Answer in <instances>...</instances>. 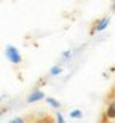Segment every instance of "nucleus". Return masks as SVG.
Here are the masks:
<instances>
[{"label": "nucleus", "mask_w": 115, "mask_h": 123, "mask_svg": "<svg viewBox=\"0 0 115 123\" xmlns=\"http://www.w3.org/2000/svg\"><path fill=\"white\" fill-rule=\"evenodd\" d=\"M109 24H110V16H104V18L94 21V24H93V27H91V34H97V32L106 31L109 27Z\"/></svg>", "instance_id": "nucleus-2"}, {"label": "nucleus", "mask_w": 115, "mask_h": 123, "mask_svg": "<svg viewBox=\"0 0 115 123\" xmlns=\"http://www.w3.org/2000/svg\"><path fill=\"white\" fill-rule=\"evenodd\" d=\"M56 122H58V123H66L64 117H62V115H61L59 112H58V114H56Z\"/></svg>", "instance_id": "nucleus-9"}, {"label": "nucleus", "mask_w": 115, "mask_h": 123, "mask_svg": "<svg viewBox=\"0 0 115 123\" xmlns=\"http://www.w3.org/2000/svg\"><path fill=\"white\" fill-rule=\"evenodd\" d=\"M106 117H107L109 120H114V118H115V101H112V102H109V104H107Z\"/></svg>", "instance_id": "nucleus-4"}, {"label": "nucleus", "mask_w": 115, "mask_h": 123, "mask_svg": "<svg viewBox=\"0 0 115 123\" xmlns=\"http://www.w3.org/2000/svg\"><path fill=\"white\" fill-rule=\"evenodd\" d=\"M5 56H6V59H8L11 64H14V66L23 62V56H21L19 50L14 45H8L6 48H5Z\"/></svg>", "instance_id": "nucleus-1"}, {"label": "nucleus", "mask_w": 115, "mask_h": 123, "mask_svg": "<svg viewBox=\"0 0 115 123\" xmlns=\"http://www.w3.org/2000/svg\"><path fill=\"white\" fill-rule=\"evenodd\" d=\"M8 123H24V118H21V117H14V118H11Z\"/></svg>", "instance_id": "nucleus-8"}, {"label": "nucleus", "mask_w": 115, "mask_h": 123, "mask_svg": "<svg viewBox=\"0 0 115 123\" xmlns=\"http://www.w3.org/2000/svg\"><path fill=\"white\" fill-rule=\"evenodd\" d=\"M46 102L51 105V107H54V109H61V102L58 99H54V98H51V96H46Z\"/></svg>", "instance_id": "nucleus-5"}, {"label": "nucleus", "mask_w": 115, "mask_h": 123, "mask_svg": "<svg viewBox=\"0 0 115 123\" xmlns=\"http://www.w3.org/2000/svg\"><path fill=\"white\" fill-rule=\"evenodd\" d=\"M42 99H46V98H45V93L42 91V90H38V88H34L32 91H30V94L27 96L26 102L32 104V102H37V101H42Z\"/></svg>", "instance_id": "nucleus-3"}, {"label": "nucleus", "mask_w": 115, "mask_h": 123, "mask_svg": "<svg viewBox=\"0 0 115 123\" xmlns=\"http://www.w3.org/2000/svg\"><path fill=\"white\" fill-rule=\"evenodd\" d=\"M61 72H62V69H61L59 66H53V67H51V70H50L51 75H59Z\"/></svg>", "instance_id": "nucleus-7"}, {"label": "nucleus", "mask_w": 115, "mask_h": 123, "mask_svg": "<svg viewBox=\"0 0 115 123\" xmlns=\"http://www.w3.org/2000/svg\"><path fill=\"white\" fill-rule=\"evenodd\" d=\"M70 56V51H66L64 55H62V59H67V58H69Z\"/></svg>", "instance_id": "nucleus-10"}, {"label": "nucleus", "mask_w": 115, "mask_h": 123, "mask_svg": "<svg viewBox=\"0 0 115 123\" xmlns=\"http://www.w3.org/2000/svg\"><path fill=\"white\" fill-rule=\"evenodd\" d=\"M82 115H83V112H82L80 109L70 110V118H82Z\"/></svg>", "instance_id": "nucleus-6"}]
</instances>
